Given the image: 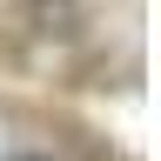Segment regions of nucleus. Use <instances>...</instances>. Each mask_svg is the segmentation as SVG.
<instances>
[{
    "mask_svg": "<svg viewBox=\"0 0 161 161\" xmlns=\"http://www.w3.org/2000/svg\"><path fill=\"white\" fill-rule=\"evenodd\" d=\"M0 161H54V154H34V148H14V154H0Z\"/></svg>",
    "mask_w": 161,
    "mask_h": 161,
    "instance_id": "2",
    "label": "nucleus"
},
{
    "mask_svg": "<svg viewBox=\"0 0 161 161\" xmlns=\"http://www.w3.org/2000/svg\"><path fill=\"white\" fill-rule=\"evenodd\" d=\"M27 20H34L40 34H80L87 0H27Z\"/></svg>",
    "mask_w": 161,
    "mask_h": 161,
    "instance_id": "1",
    "label": "nucleus"
}]
</instances>
